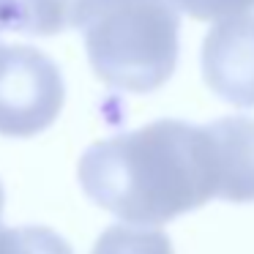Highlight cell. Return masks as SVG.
<instances>
[{"label":"cell","instance_id":"5b68a950","mask_svg":"<svg viewBox=\"0 0 254 254\" xmlns=\"http://www.w3.org/2000/svg\"><path fill=\"white\" fill-rule=\"evenodd\" d=\"M221 167L219 199L254 202V118L232 115L208 123Z\"/></svg>","mask_w":254,"mask_h":254},{"label":"cell","instance_id":"8992f818","mask_svg":"<svg viewBox=\"0 0 254 254\" xmlns=\"http://www.w3.org/2000/svg\"><path fill=\"white\" fill-rule=\"evenodd\" d=\"M82 0H0V30L55 36L74 28Z\"/></svg>","mask_w":254,"mask_h":254},{"label":"cell","instance_id":"52a82bcc","mask_svg":"<svg viewBox=\"0 0 254 254\" xmlns=\"http://www.w3.org/2000/svg\"><path fill=\"white\" fill-rule=\"evenodd\" d=\"M93 254H172V243L161 230L115 224L101 232Z\"/></svg>","mask_w":254,"mask_h":254},{"label":"cell","instance_id":"6da1fadb","mask_svg":"<svg viewBox=\"0 0 254 254\" xmlns=\"http://www.w3.org/2000/svg\"><path fill=\"white\" fill-rule=\"evenodd\" d=\"M82 191L131 224H167L221 191L210 126L161 118L137 131L99 139L77 167Z\"/></svg>","mask_w":254,"mask_h":254},{"label":"cell","instance_id":"30bf717a","mask_svg":"<svg viewBox=\"0 0 254 254\" xmlns=\"http://www.w3.org/2000/svg\"><path fill=\"white\" fill-rule=\"evenodd\" d=\"M0 213H3V186H0Z\"/></svg>","mask_w":254,"mask_h":254},{"label":"cell","instance_id":"9c48e42d","mask_svg":"<svg viewBox=\"0 0 254 254\" xmlns=\"http://www.w3.org/2000/svg\"><path fill=\"white\" fill-rule=\"evenodd\" d=\"M172 3L199 22L241 17V14L254 8V0H172Z\"/></svg>","mask_w":254,"mask_h":254},{"label":"cell","instance_id":"3957f363","mask_svg":"<svg viewBox=\"0 0 254 254\" xmlns=\"http://www.w3.org/2000/svg\"><path fill=\"white\" fill-rule=\"evenodd\" d=\"M66 101L63 74L50 55L0 41V134L33 137L55 123Z\"/></svg>","mask_w":254,"mask_h":254},{"label":"cell","instance_id":"ba28073f","mask_svg":"<svg viewBox=\"0 0 254 254\" xmlns=\"http://www.w3.org/2000/svg\"><path fill=\"white\" fill-rule=\"evenodd\" d=\"M0 254H74V249L50 227L0 230Z\"/></svg>","mask_w":254,"mask_h":254},{"label":"cell","instance_id":"277c9868","mask_svg":"<svg viewBox=\"0 0 254 254\" xmlns=\"http://www.w3.org/2000/svg\"><path fill=\"white\" fill-rule=\"evenodd\" d=\"M205 85L227 104L254 107V17H230L202 41Z\"/></svg>","mask_w":254,"mask_h":254},{"label":"cell","instance_id":"7a4b0ae2","mask_svg":"<svg viewBox=\"0 0 254 254\" xmlns=\"http://www.w3.org/2000/svg\"><path fill=\"white\" fill-rule=\"evenodd\" d=\"M88 61L104 85L153 93L172 77L181 52V14L172 0H82Z\"/></svg>","mask_w":254,"mask_h":254}]
</instances>
